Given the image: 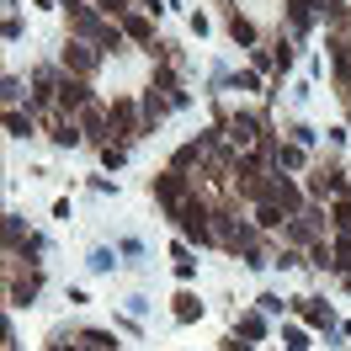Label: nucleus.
<instances>
[{"instance_id": "nucleus-1", "label": "nucleus", "mask_w": 351, "mask_h": 351, "mask_svg": "<svg viewBox=\"0 0 351 351\" xmlns=\"http://www.w3.org/2000/svg\"><path fill=\"white\" fill-rule=\"evenodd\" d=\"M59 5L69 11V38L101 48V53H117V48H123V27L112 22L107 11H96V5H86V0H59Z\"/></svg>"}, {"instance_id": "nucleus-2", "label": "nucleus", "mask_w": 351, "mask_h": 351, "mask_svg": "<svg viewBox=\"0 0 351 351\" xmlns=\"http://www.w3.org/2000/svg\"><path fill=\"white\" fill-rule=\"evenodd\" d=\"M171 223H176V229H181L192 245H219V234H213V202H208V197H186V202L171 213Z\"/></svg>"}, {"instance_id": "nucleus-3", "label": "nucleus", "mask_w": 351, "mask_h": 351, "mask_svg": "<svg viewBox=\"0 0 351 351\" xmlns=\"http://www.w3.org/2000/svg\"><path fill=\"white\" fill-rule=\"evenodd\" d=\"M149 197L160 202V208H165V219H171V213H176V208H181V202H186V197H197V181L165 165V171H160V176H149Z\"/></svg>"}, {"instance_id": "nucleus-4", "label": "nucleus", "mask_w": 351, "mask_h": 351, "mask_svg": "<svg viewBox=\"0 0 351 351\" xmlns=\"http://www.w3.org/2000/svg\"><path fill=\"white\" fill-rule=\"evenodd\" d=\"M256 202H277L287 219H298V213H304V186H298L293 176L277 171V176H266L261 186H256Z\"/></svg>"}, {"instance_id": "nucleus-5", "label": "nucleus", "mask_w": 351, "mask_h": 351, "mask_svg": "<svg viewBox=\"0 0 351 351\" xmlns=\"http://www.w3.org/2000/svg\"><path fill=\"white\" fill-rule=\"evenodd\" d=\"M112 144H138L144 138V107L133 96H112Z\"/></svg>"}, {"instance_id": "nucleus-6", "label": "nucleus", "mask_w": 351, "mask_h": 351, "mask_svg": "<svg viewBox=\"0 0 351 351\" xmlns=\"http://www.w3.org/2000/svg\"><path fill=\"white\" fill-rule=\"evenodd\" d=\"M101 59H107V53L80 43V38H64V48H59V69H64V75H80V80H96Z\"/></svg>"}, {"instance_id": "nucleus-7", "label": "nucleus", "mask_w": 351, "mask_h": 351, "mask_svg": "<svg viewBox=\"0 0 351 351\" xmlns=\"http://www.w3.org/2000/svg\"><path fill=\"white\" fill-rule=\"evenodd\" d=\"M308 197H351V181L341 171V160H319L314 171H308Z\"/></svg>"}, {"instance_id": "nucleus-8", "label": "nucleus", "mask_w": 351, "mask_h": 351, "mask_svg": "<svg viewBox=\"0 0 351 351\" xmlns=\"http://www.w3.org/2000/svg\"><path fill=\"white\" fill-rule=\"evenodd\" d=\"M229 144L234 149H256V144H266L271 138V128H266V117L261 112H229Z\"/></svg>"}, {"instance_id": "nucleus-9", "label": "nucleus", "mask_w": 351, "mask_h": 351, "mask_svg": "<svg viewBox=\"0 0 351 351\" xmlns=\"http://www.w3.org/2000/svg\"><path fill=\"white\" fill-rule=\"evenodd\" d=\"M144 90L165 96L171 107H186V90H181V69H176V59H154V69H149V86H144Z\"/></svg>"}, {"instance_id": "nucleus-10", "label": "nucleus", "mask_w": 351, "mask_h": 351, "mask_svg": "<svg viewBox=\"0 0 351 351\" xmlns=\"http://www.w3.org/2000/svg\"><path fill=\"white\" fill-rule=\"evenodd\" d=\"M38 287H43V271H38V266H32L27 277H22V261L5 266V293H11V308H27L32 298H38Z\"/></svg>"}, {"instance_id": "nucleus-11", "label": "nucleus", "mask_w": 351, "mask_h": 351, "mask_svg": "<svg viewBox=\"0 0 351 351\" xmlns=\"http://www.w3.org/2000/svg\"><path fill=\"white\" fill-rule=\"evenodd\" d=\"M90 101H96L90 80H80V75H64V80H59V112H64V117H80Z\"/></svg>"}, {"instance_id": "nucleus-12", "label": "nucleus", "mask_w": 351, "mask_h": 351, "mask_svg": "<svg viewBox=\"0 0 351 351\" xmlns=\"http://www.w3.org/2000/svg\"><path fill=\"white\" fill-rule=\"evenodd\" d=\"M75 123L86 128V144H96V149H101V144H112V112L101 107V101H90V107L80 112Z\"/></svg>"}, {"instance_id": "nucleus-13", "label": "nucleus", "mask_w": 351, "mask_h": 351, "mask_svg": "<svg viewBox=\"0 0 351 351\" xmlns=\"http://www.w3.org/2000/svg\"><path fill=\"white\" fill-rule=\"evenodd\" d=\"M43 133L59 144V149H80V144H86V128H80L75 117H64V112H53V117L43 123Z\"/></svg>"}, {"instance_id": "nucleus-14", "label": "nucleus", "mask_w": 351, "mask_h": 351, "mask_svg": "<svg viewBox=\"0 0 351 351\" xmlns=\"http://www.w3.org/2000/svg\"><path fill=\"white\" fill-rule=\"evenodd\" d=\"M266 154H271V171H304V165H308L304 144H282L277 133L266 138Z\"/></svg>"}, {"instance_id": "nucleus-15", "label": "nucleus", "mask_w": 351, "mask_h": 351, "mask_svg": "<svg viewBox=\"0 0 351 351\" xmlns=\"http://www.w3.org/2000/svg\"><path fill=\"white\" fill-rule=\"evenodd\" d=\"M282 11H287V32L293 38H308V27L319 22V0H287Z\"/></svg>"}, {"instance_id": "nucleus-16", "label": "nucleus", "mask_w": 351, "mask_h": 351, "mask_svg": "<svg viewBox=\"0 0 351 351\" xmlns=\"http://www.w3.org/2000/svg\"><path fill=\"white\" fill-rule=\"evenodd\" d=\"M293 308H298V319H304L308 330H330L335 325V308H330L325 298H293Z\"/></svg>"}, {"instance_id": "nucleus-17", "label": "nucleus", "mask_w": 351, "mask_h": 351, "mask_svg": "<svg viewBox=\"0 0 351 351\" xmlns=\"http://www.w3.org/2000/svg\"><path fill=\"white\" fill-rule=\"evenodd\" d=\"M123 38H128V43H144V48H154V22H149V11H138V5H133L128 16H123Z\"/></svg>"}, {"instance_id": "nucleus-18", "label": "nucleus", "mask_w": 351, "mask_h": 351, "mask_svg": "<svg viewBox=\"0 0 351 351\" xmlns=\"http://www.w3.org/2000/svg\"><path fill=\"white\" fill-rule=\"evenodd\" d=\"M282 240L293 245V250H308V245H319V234H314V219H308V213L287 219V223H282Z\"/></svg>"}, {"instance_id": "nucleus-19", "label": "nucleus", "mask_w": 351, "mask_h": 351, "mask_svg": "<svg viewBox=\"0 0 351 351\" xmlns=\"http://www.w3.org/2000/svg\"><path fill=\"white\" fill-rule=\"evenodd\" d=\"M229 38H234L240 48H261V27H256L240 5H234V11H229Z\"/></svg>"}, {"instance_id": "nucleus-20", "label": "nucleus", "mask_w": 351, "mask_h": 351, "mask_svg": "<svg viewBox=\"0 0 351 351\" xmlns=\"http://www.w3.org/2000/svg\"><path fill=\"white\" fill-rule=\"evenodd\" d=\"M202 165H208V154H202L197 138H192V144H181V149L171 154V171H181V176H202Z\"/></svg>"}, {"instance_id": "nucleus-21", "label": "nucleus", "mask_w": 351, "mask_h": 351, "mask_svg": "<svg viewBox=\"0 0 351 351\" xmlns=\"http://www.w3.org/2000/svg\"><path fill=\"white\" fill-rule=\"evenodd\" d=\"M5 133L11 138H38V112H22V107H5Z\"/></svg>"}, {"instance_id": "nucleus-22", "label": "nucleus", "mask_w": 351, "mask_h": 351, "mask_svg": "<svg viewBox=\"0 0 351 351\" xmlns=\"http://www.w3.org/2000/svg\"><path fill=\"white\" fill-rule=\"evenodd\" d=\"M138 107H144V133H154L160 123H165L171 101H165V96H154V90H144V101H138Z\"/></svg>"}, {"instance_id": "nucleus-23", "label": "nucleus", "mask_w": 351, "mask_h": 351, "mask_svg": "<svg viewBox=\"0 0 351 351\" xmlns=\"http://www.w3.org/2000/svg\"><path fill=\"white\" fill-rule=\"evenodd\" d=\"M171 304H176L171 314L181 319V325H197V319H202V298H197V293H176Z\"/></svg>"}, {"instance_id": "nucleus-24", "label": "nucleus", "mask_w": 351, "mask_h": 351, "mask_svg": "<svg viewBox=\"0 0 351 351\" xmlns=\"http://www.w3.org/2000/svg\"><path fill=\"white\" fill-rule=\"evenodd\" d=\"M234 335H240V341H266V314L261 308H256V314H240V319H234Z\"/></svg>"}, {"instance_id": "nucleus-25", "label": "nucleus", "mask_w": 351, "mask_h": 351, "mask_svg": "<svg viewBox=\"0 0 351 351\" xmlns=\"http://www.w3.org/2000/svg\"><path fill=\"white\" fill-rule=\"evenodd\" d=\"M75 335H80V346H86V351H117V335H112V330L86 325V330H75Z\"/></svg>"}, {"instance_id": "nucleus-26", "label": "nucleus", "mask_w": 351, "mask_h": 351, "mask_svg": "<svg viewBox=\"0 0 351 351\" xmlns=\"http://www.w3.org/2000/svg\"><path fill=\"white\" fill-rule=\"evenodd\" d=\"M282 223H287V213L277 208V202H256V229H261V234H271V229H282Z\"/></svg>"}, {"instance_id": "nucleus-27", "label": "nucleus", "mask_w": 351, "mask_h": 351, "mask_svg": "<svg viewBox=\"0 0 351 351\" xmlns=\"http://www.w3.org/2000/svg\"><path fill=\"white\" fill-rule=\"evenodd\" d=\"M330 229L351 234V197H330Z\"/></svg>"}, {"instance_id": "nucleus-28", "label": "nucleus", "mask_w": 351, "mask_h": 351, "mask_svg": "<svg viewBox=\"0 0 351 351\" xmlns=\"http://www.w3.org/2000/svg\"><path fill=\"white\" fill-rule=\"evenodd\" d=\"M171 266H176V277H181V282H192V277H197V261H192V250H186V245H176V250H171Z\"/></svg>"}, {"instance_id": "nucleus-29", "label": "nucleus", "mask_w": 351, "mask_h": 351, "mask_svg": "<svg viewBox=\"0 0 351 351\" xmlns=\"http://www.w3.org/2000/svg\"><path fill=\"white\" fill-rule=\"evenodd\" d=\"M330 250H335V266H330V271H341V277H346V271H351V234H335Z\"/></svg>"}, {"instance_id": "nucleus-30", "label": "nucleus", "mask_w": 351, "mask_h": 351, "mask_svg": "<svg viewBox=\"0 0 351 351\" xmlns=\"http://www.w3.org/2000/svg\"><path fill=\"white\" fill-rule=\"evenodd\" d=\"M282 346L287 351H314L308 346V325H282Z\"/></svg>"}, {"instance_id": "nucleus-31", "label": "nucleus", "mask_w": 351, "mask_h": 351, "mask_svg": "<svg viewBox=\"0 0 351 351\" xmlns=\"http://www.w3.org/2000/svg\"><path fill=\"white\" fill-rule=\"evenodd\" d=\"M101 165H107V171H123V165H128V144H101Z\"/></svg>"}, {"instance_id": "nucleus-32", "label": "nucleus", "mask_w": 351, "mask_h": 351, "mask_svg": "<svg viewBox=\"0 0 351 351\" xmlns=\"http://www.w3.org/2000/svg\"><path fill=\"white\" fill-rule=\"evenodd\" d=\"M43 351H86V346H80V335H75V330H53Z\"/></svg>"}, {"instance_id": "nucleus-33", "label": "nucleus", "mask_w": 351, "mask_h": 351, "mask_svg": "<svg viewBox=\"0 0 351 351\" xmlns=\"http://www.w3.org/2000/svg\"><path fill=\"white\" fill-rule=\"evenodd\" d=\"M319 16H325V27L330 22H346V16H351V0H319Z\"/></svg>"}, {"instance_id": "nucleus-34", "label": "nucleus", "mask_w": 351, "mask_h": 351, "mask_svg": "<svg viewBox=\"0 0 351 351\" xmlns=\"http://www.w3.org/2000/svg\"><path fill=\"white\" fill-rule=\"evenodd\" d=\"M90 5H96V11H107L112 22H123V16L133 11V0H90Z\"/></svg>"}, {"instance_id": "nucleus-35", "label": "nucleus", "mask_w": 351, "mask_h": 351, "mask_svg": "<svg viewBox=\"0 0 351 351\" xmlns=\"http://www.w3.org/2000/svg\"><path fill=\"white\" fill-rule=\"evenodd\" d=\"M250 69H277V53H271V43L250 48Z\"/></svg>"}, {"instance_id": "nucleus-36", "label": "nucleus", "mask_w": 351, "mask_h": 351, "mask_svg": "<svg viewBox=\"0 0 351 351\" xmlns=\"http://www.w3.org/2000/svg\"><path fill=\"white\" fill-rule=\"evenodd\" d=\"M335 86H341V96H351V53L335 59Z\"/></svg>"}, {"instance_id": "nucleus-37", "label": "nucleus", "mask_w": 351, "mask_h": 351, "mask_svg": "<svg viewBox=\"0 0 351 351\" xmlns=\"http://www.w3.org/2000/svg\"><path fill=\"white\" fill-rule=\"evenodd\" d=\"M271 53H277V75H287V69H293V43H287V38H277V43H271Z\"/></svg>"}, {"instance_id": "nucleus-38", "label": "nucleus", "mask_w": 351, "mask_h": 351, "mask_svg": "<svg viewBox=\"0 0 351 351\" xmlns=\"http://www.w3.org/2000/svg\"><path fill=\"white\" fill-rule=\"evenodd\" d=\"M229 86H234V90H261V69H240Z\"/></svg>"}, {"instance_id": "nucleus-39", "label": "nucleus", "mask_w": 351, "mask_h": 351, "mask_svg": "<svg viewBox=\"0 0 351 351\" xmlns=\"http://www.w3.org/2000/svg\"><path fill=\"white\" fill-rule=\"evenodd\" d=\"M256 308H261V314H282V308H293V304H287V298H277V293H261V298H256Z\"/></svg>"}, {"instance_id": "nucleus-40", "label": "nucleus", "mask_w": 351, "mask_h": 351, "mask_svg": "<svg viewBox=\"0 0 351 351\" xmlns=\"http://www.w3.org/2000/svg\"><path fill=\"white\" fill-rule=\"evenodd\" d=\"M0 96H5V107H16V101H22V80H16V75H5V86H0Z\"/></svg>"}, {"instance_id": "nucleus-41", "label": "nucleus", "mask_w": 351, "mask_h": 351, "mask_svg": "<svg viewBox=\"0 0 351 351\" xmlns=\"http://www.w3.org/2000/svg\"><path fill=\"white\" fill-rule=\"evenodd\" d=\"M287 133H293V144H304V149H308V144H314V138H319V133L308 128V123H293V128H287Z\"/></svg>"}, {"instance_id": "nucleus-42", "label": "nucleus", "mask_w": 351, "mask_h": 351, "mask_svg": "<svg viewBox=\"0 0 351 351\" xmlns=\"http://www.w3.org/2000/svg\"><path fill=\"white\" fill-rule=\"evenodd\" d=\"M112 266H117V261H112V250H90V271H112Z\"/></svg>"}, {"instance_id": "nucleus-43", "label": "nucleus", "mask_w": 351, "mask_h": 351, "mask_svg": "<svg viewBox=\"0 0 351 351\" xmlns=\"http://www.w3.org/2000/svg\"><path fill=\"white\" fill-rule=\"evenodd\" d=\"M223 351H256V346H250V341H240V335H229V341H223Z\"/></svg>"}, {"instance_id": "nucleus-44", "label": "nucleus", "mask_w": 351, "mask_h": 351, "mask_svg": "<svg viewBox=\"0 0 351 351\" xmlns=\"http://www.w3.org/2000/svg\"><path fill=\"white\" fill-rule=\"evenodd\" d=\"M138 11H149V16H160V11H165V0H138Z\"/></svg>"}, {"instance_id": "nucleus-45", "label": "nucleus", "mask_w": 351, "mask_h": 351, "mask_svg": "<svg viewBox=\"0 0 351 351\" xmlns=\"http://www.w3.org/2000/svg\"><path fill=\"white\" fill-rule=\"evenodd\" d=\"M341 287H346V293H351V271H346V277H341Z\"/></svg>"}, {"instance_id": "nucleus-46", "label": "nucleus", "mask_w": 351, "mask_h": 351, "mask_svg": "<svg viewBox=\"0 0 351 351\" xmlns=\"http://www.w3.org/2000/svg\"><path fill=\"white\" fill-rule=\"evenodd\" d=\"M346 112H351V96H346Z\"/></svg>"}]
</instances>
